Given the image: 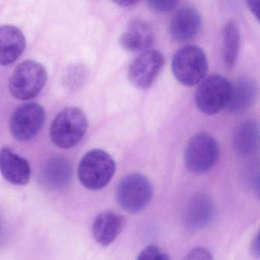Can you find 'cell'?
<instances>
[{
    "label": "cell",
    "instance_id": "6da1fadb",
    "mask_svg": "<svg viewBox=\"0 0 260 260\" xmlns=\"http://www.w3.org/2000/svg\"><path fill=\"white\" fill-rule=\"evenodd\" d=\"M87 128L88 120L84 112L79 108H67L54 118L50 128V138L58 148L71 149L82 141Z\"/></svg>",
    "mask_w": 260,
    "mask_h": 260
},
{
    "label": "cell",
    "instance_id": "7a4b0ae2",
    "mask_svg": "<svg viewBox=\"0 0 260 260\" xmlns=\"http://www.w3.org/2000/svg\"><path fill=\"white\" fill-rule=\"evenodd\" d=\"M116 165L113 158L103 150L94 149L82 158L78 167V177L85 188L100 190L113 178Z\"/></svg>",
    "mask_w": 260,
    "mask_h": 260
},
{
    "label": "cell",
    "instance_id": "3957f363",
    "mask_svg": "<svg viewBox=\"0 0 260 260\" xmlns=\"http://www.w3.org/2000/svg\"><path fill=\"white\" fill-rule=\"evenodd\" d=\"M48 80V73L45 67L33 60H26L19 63L12 74L9 89L12 95L22 101L36 98Z\"/></svg>",
    "mask_w": 260,
    "mask_h": 260
},
{
    "label": "cell",
    "instance_id": "277c9868",
    "mask_svg": "<svg viewBox=\"0 0 260 260\" xmlns=\"http://www.w3.org/2000/svg\"><path fill=\"white\" fill-rule=\"evenodd\" d=\"M208 71L206 54L196 45H186L180 48L172 60L173 75L185 86H194L202 82Z\"/></svg>",
    "mask_w": 260,
    "mask_h": 260
},
{
    "label": "cell",
    "instance_id": "5b68a950",
    "mask_svg": "<svg viewBox=\"0 0 260 260\" xmlns=\"http://www.w3.org/2000/svg\"><path fill=\"white\" fill-rule=\"evenodd\" d=\"M220 150L214 137L199 133L191 137L184 152V162L193 174L202 175L211 171L218 160Z\"/></svg>",
    "mask_w": 260,
    "mask_h": 260
},
{
    "label": "cell",
    "instance_id": "8992f818",
    "mask_svg": "<svg viewBox=\"0 0 260 260\" xmlns=\"http://www.w3.org/2000/svg\"><path fill=\"white\" fill-rule=\"evenodd\" d=\"M153 194V185L146 176L140 173H131L118 184L116 200L124 211L135 214L148 206Z\"/></svg>",
    "mask_w": 260,
    "mask_h": 260
},
{
    "label": "cell",
    "instance_id": "52a82bcc",
    "mask_svg": "<svg viewBox=\"0 0 260 260\" xmlns=\"http://www.w3.org/2000/svg\"><path fill=\"white\" fill-rule=\"evenodd\" d=\"M232 85L226 77L211 75L202 80L196 94V103L202 113L215 115L226 107Z\"/></svg>",
    "mask_w": 260,
    "mask_h": 260
},
{
    "label": "cell",
    "instance_id": "ba28073f",
    "mask_svg": "<svg viewBox=\"0 0 260 260\" xmlns=\"http://www.w3.org/2000/svg\"><path fill=\"white\" fill-rule=\"evenodd\" d=\"M45 120V109L42 106L35 103L22 105L12 115L10 132L18 141H29L40 132Z\"/></svg>",
    "mask_w": 260,
    "mask_h": 260
},
{
    "label": "cell",
    "instance_id": "9c48e42d",
    "mask_svg": "<svg viewBox=\"0 0 260 260\" xmlns=\"http://www.w3.org/2000/svg\"><path fill=\"white\" fill-rule=\"evenodd\" d=\"M164 65V55L159 51H144L131 64L128 70L129 81L137 89H148L154 83Z\"/></svg>",
    "mask_w": 260,
    "mask_h": 260
},
{
    "label": "cell",
    "instance_id": "30bf717a",
    "mask_svg": "<svg viewBox=\"0 0 260 260\" xmlns=\"http://www.w3.org/2000/svg\"><path fill=\"white\" fill-rule=\"evenodd\" d=\"M201 27L202 18L199 11L194 7H184L175 13L169 31L175 42H185L194 39Z\"/></svg>",
    "mask_w": 260,
    "mask_h": 260
},
{
    "label": "cell",
    "instance_id": "8fae6325",
    "mask_svg": "<svg viewBox=\"0 0 260 260\" xmlns=\"http://www.w3.org/2000/svg\"><path fill=\"white\" fill-rule=\"evenodd\" d=\"M215 208L212 199L204 193L194 194L186 206L184 215L185 226L191 231L208 226L214 217Z\"/></svg>",
    "mask_w": 260,
    "mask_h": 260
},
{
    "label": "cell",
    "instance_id": "7c38bea8",
    "mask_svg": "<svg viewBox=\"0 0 260 260\" xmlns=\"http://www.w3.org/2000/svg\"><path fill=\"white\" fill-rule=\"evenodd\" d=\"M72 173V165L67 158L54 156L44 165L39 181L51 191H61L69 185Z\"/></svg>",
    "mask_w": 260,
    "mask_h": 260
},
{
    "label": "cell",
    "instance_id": "4fadbf2b",
    "mask_svg": "<svg viewBox=\"0 0 260 260\" xmlns=\"http://www.w3.org/2000/svg\"><path fill=\"white\" fill-rule=\"evenodd\" d=\"M0 173L13 185H25L31 178V167L27 159L9 148L0 150Z\"/></svg>",
    "mask_w": 260,
    "mask_h": 260
},
{
    "label": "cell",
    "instance_id": "5bb4252c",
    "mask_svg": "<svg viewBox=\"0 0 260 260\" xmlns=\"http://www.w3.org/2000/svg\"><path fill=\"white\" fill-rule=\"evenodd\" d=\"M125 226L124 216L112 211H103L94 220L92 236L99 244L107 246L116 240Z\"/></svg>",
    "mask_w": 260,
    "mask_h": 260
},
{
    "label": "cell",
    "instance_id": "9a60e30c",
    "mask_svg": "<svg viewBox=\"0 0 260 260\" xmlns=\"http://www.w3.org/2000/svg\"><path fill=\"white\" fill-rule=\"evenodd\" d=\"M26 39L19 28L13 25L0 26V66H9L25 51Z\"/></svg>",
    "mask_w": 260,
    "mask_h": 260
},
{
    "label": "cell",
    "instance_id": "2e32d148",
    "mask_svg": "<svg viewBox=\"0 0 260 260\" xmlns=\"http://www.w3.org/2000/svg\"><path fill=\"white\" fill-rule=\"evenodd\" d=\"M258 92L256 82L248 77H242L232 86L228 106L232 115H241L252 107Z\"/></svg>",
    "mask_w": 260,
    "mask_h": 260
},
{
    "label": "cell",
    "instance_id": "e0dca14e",
    "mask_svg": "<svg viewBox=\"0 0 260 260\" xmlns=\"http://www.w3.org/2000/svg\"><path fill=\"white\" fill-rule=\"evenodd\" d=\"M154 41L151 28L145 22L135 21L127 26L120 38L121 48L129 52L147 51Z\"/></svg>",
    "mask_w": 260,
    "mask_h": 260
},
{
    "label": "cell",
    "instance_id": "ac0fdd59",
    "mask_svg": "<svg viewBox=\"0 0 260 260\" xmlns=\"http://www.w3.org/2000/svg\"><path fill=\"white\" fill-rule=\"evenodd\" d=\"M259 127L255 120H246L236 127L233 137L234 151L241 156L253 154L258 150Z\"/></svg>",
    "mask_w": 260,
    "mask_h": 260
},
{
    "label": "cell",
    "instance_id": "d6986e66",
    "mask_svg": "<svg viewBox=\"0 0 260 260\" xmlns=\"http://www.w3.org/2000/svg\"><path fill=\"white\" fill-rule=\"evenodd\" d=\"M222 56L226 68L234 66L238 57L240 47V33L237 22L230 20L222 31Z\"/></svg>",
    "mask_w": 260,
    "mask_h": 260
},
{
    "label": "cell",
    "instance_id": "ffe728a7",
    "mask_svg": "<svg viewBox=\"0 0 260 260\" xmlns=\"http://www.w3.org/2000/svg\"><path fill=\"white\" fill-rule=\"evenodd\" d=\"M136 260H171L167 252L154 245H148L142 249Z\"/></svg>",
    "mask_w": 260,
    "mask_h": 260
},
{
    "label": "cell",
    "instance_id": "44dd1931",
    "mask_svg": "<svg viewBox=\"0 0 260 260\" xmlns=\"http://www.w3.org/2000/svg\"><path fill=\"white\" fill-rule=\"evenodd\" d=\"M179 3L178 1H148L147 5L152 11L167 13L173 11Z\"/></svg>",
    "mask_w": 260,
    "mask_h": 260
},
{
    "label": "cell",
    "instance_id": "7402d4cb",
    "mask_svg": "<svg viewBox=\"0 0 260 260\" xmlns=\"http://www.w3.org/2000/svg\"><path fill=\"white\" fill-rule=\"evenodd\" d=\"M182 260H214V258L208 249L202 246H197L191 249Z\"/></svg>",
    "mask_w": 260,
    "mask_h": 260
},
{
    "label": "cell",
    "instance_id": "603a6c76",
    "mask_svg": "<svg viewBox=\"0 0 260 260\" xmlns=\"http://www.w3.org/2000/svg\"><path fill=\"white\" fill-rule=\"evenodd\" d=\"M250 251L254 257L257 258H259V234L258 232L251 243Z\"/></svg>",
    "mask_w": 260,
    "mask_h": 260
},
{
    "label": "cell",
    "instance_id": "cb8c5ba5",
    "mask_svg": "<svg viewBox=\"0 0 260 260\" xmlns=\"http://www.w3.org/2000/svg\"><path fill=\"white\" fill-rule=\"evenodd\" d=\"M246 6L249 11L253 15L254 17L258 20V12H259V2L255 1H246Z\"/></svg>",
    "mask_w": 260,
    "mask_h": 260
},
{
    "label": "cell",
    "instance_id": "d4e9b609",
    "mask_svg": "<svg viewBox=\"0 0 260 260\" xmlns=\"http://www.w3.org/2000/svg\"><path fill=\"white\" fill-rule=\"evenodd\" d=\"M115 4L122 7H130L136 5L138 4V1H133V0H122V1H117Z\"/></svg>",
    "mask_w": 260,
    "mask_h": 260
},
{
    "label": "cell",
    "instance_id": "484cf974",
    "mask_svg": "<svg viewBox=\"0 0 260 260\" xmlns=\"http://www.w3.org/2000/svg\"><path fill=\"white\" fill-rule=\"evenodd\" d=\"M1 231H2V226H1V221H0V237H1Z\"/></svg>",
    "mask_w": 260,
    "mask_h": 260
}]
</instances>
